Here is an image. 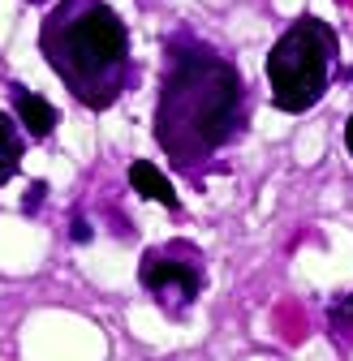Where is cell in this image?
Listing matches in <instances>:
<instances>
[{
	"label": "cell",
	"mask_w": 353,
	"mask_h": 361,
	"mask_svg": "<svg viewBox=\"0 0 353 361\" xmlns=\"http://www.w3.org/2000/svg\"><path fill=\"white\" fill-rule=\"evenodd\" d=\"M250 125V90L233 56L181 30L164 43L160 99L151 116L155 147L186 180L203 185L207 172H225V151Z\"/></svg>",
	"instance_id": "1"
},
{
	"label": "cell",
	"mask_w": 353,
	"mask_h": 361,
	"mask_svg": "<svg viewBox=\"0 0 353 361\" xmlns=\"http://www.w3.org/2000/svg\"><path fill=\"white\" fill-rule=\"evenodd\" d=\"M345 147H349V155H353V116L345 121Z\"/></svg>",
	"instance_id": "9"
},
{
	"label": "cell",
	"mask_w": 353,
	"mask_h": 361,
	"mask_svg": "<svg viewBox=\"0 0 353 361\" xmlns=\"http://www.w3.org/2000/svg\"><path fill=\"white\" fill-rule=\"evenodd\" d=\"M22 151H26V133L18 125V116L0 112V185H9L22 172Z\"/></svg>",
	"instance_id": "7"
},
{
	"label": "cell",
	"mask_w": 353,
	"mask_h": 361,
	"mask_svg": "<svg viewBox=\"0 0 353 361\" xmlns=\"http://www.w3.org/2000/svg\"><path fill=\"white\" fill-rule=\"evenodd\" d=\"M39 52L91 112L112 108L134 82L129 26L108 0H56L39 22Z\"/></svg>",
	"instance_id": "2"
},
{
	"label": "cell",
	"mask_w": 353,
	"mask_h": 361,
	"mask_svg": "<svg viewBox=\"0 0 353 361\" xmlns=\"http://www.w3.org/2000/svg\"><path fill=\"white\" fill-rule=\"evenodd\" d=\"M340 56V39L323 18H297L289 30L272 43L268 52V90H272V108L301 116L323 104L332 69Z\"/></svg>",
	"instance_id": "3"
},
{
	"label": "cell",
	"mask_w": 353,
	"mask_h": 361,
	"mask_svg": "<svg viewBox=\"0 0 353 361\" xmlns=\"http://www.w3.org/2000/svg\"><path fill=\"white\" fill-rule=\"evenodd\" d=\"M9 104H13V116H18V125H22L26 138H35V142L52 138L56 108L43 99V95H35V90H26V86H9Z\"/></svg>",
	"instance_id": "5"
},
{
	"label": "cell",
	"mask_w": 353,
	"mask_h": 361,
	"mask_svg": "<svg viewBox=\"0 0 353 361\" xmlns=\"http://www.w3.org/2000/svg\"><path fill=\"white\" fill-rule=\"evenodd\" d=\"M129 185H134L143 198H151V202H164L168 211L181 207V198H176V190H172V180L151 159H134V164H129Z\"/></svg>",
	"instance_id": "6"
},
{
	"label": "cell",
	"mask_w": 353,
	"mask_h": 361,
	"mask_svg": "<svg viewBox=\"0 0 353 361\" xmlns=\"http://www.w3.org/2000/svg\"><path fill=\"white\" fill-rule=\"evenodd\" d=\"M328 323H332V336H345V331H353V293H345V297H336V301H332V310H328Z\"/></svg>",
	"instance_id": "8"
},
{
	"label": "cell",
	"mask_w": 353,
	"mask_h": 361,
	"mask_svg": "<svg viewBox=\"0 0 353 361\" xmlns=\"http://www.w3.org/2000/svg\"><path fill=\"white\" fill-rule=\"evenodd\" d=\"M138 284L160 301V310L168 319H186L207 288V258L190 241L151 245L138 262Z\"/></svg>",
	"instance_id": "4"
},
{
	"label": "cell",
	"mask_w": 353,
	"mask_h": 361,
	"mask_svg": "<svg viewBox=\"0 0 353 361\" xmlns=\"http://www.w3.org/2000/svg\"><path fill=\"white\" fill-rule=\"evenodd\" d=\"M26 5H48V0H26Z\"/></svg>",
	"instance_id": "10"
}]
</instances>
